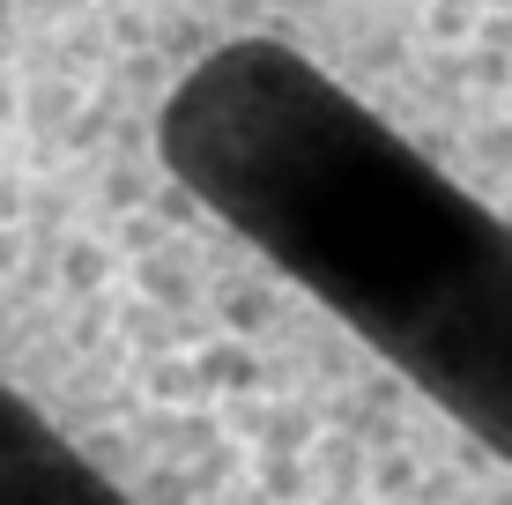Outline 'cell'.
<instances>
[{"label":"cell","instance_id":"obj_1","mask_svg":"<svg viewBox=\"0 0 512 505\" xmlns=\"http://www.w3.org/2000/svg\"><path fill=\"white\" fill-rule=\"evenodd\" d=\"M38 194L327 505H512V30L468 0H75Z\"/></svg>","mask_w":512,"mask_h":505},{"label":"cell","instance_id":"obj_4","mask_svg":"<svg viewBox=\"0 0 512 505\" xmlns=\"http://www.w3.org/2000/svg\"><path fill=\"white\" fill-rule=\"evenodd\" d=\"M468 8H483V15H498V23L512 30V0H468Z\"/></svg>","mask_w":512,"mask_h":505},{"label":"cell","instance_id":"obj_2","mask_svg":"<svg viewBox=\"0 0 512 505\" xmlns=\"http://www.w3.org/2000/svg\"><path fill=\"white\" fill-rule=\"evenodd\" d=\"M0 505H327L60 216L0 201Z\"/></svg>","mask_w":512,"mask_h":505},{"label":"cell","instance_id":"obj_3","mask_svg":"<svg viewBox=\"0 0 512 505\" xmlns=\"http://www.w3.org/2000/svg\"><path fill=\"white\" fill-rule=\"evenodd\" d=\"M67 8L75 0H0V112H8V97L30 90V75H38L45 45L60 38Z\"/></svg>","mask_w":512,"mask_h":505}]
</instances>
